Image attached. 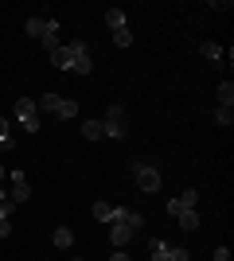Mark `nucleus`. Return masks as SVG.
Instances as JSON below:
<instances>
[{"mask_svg": "<svg viewBox=\"0 0 234 261\" xmlns=\"http://www.w3.org/2000/svg\"><path fill=\"white\" fill-rule=\"evenodd\" d=\"M28 35H32V39H39V47H43L47 55L59 47V23H55V20H39V16H35V20H28Z\"/></svg>", "mask_w": 234, "mask_h": 261, "instance_id": "nucleus-1", "label": "nucleus"}, {"mask_svg": "<svg viewBox=\"0 0 234 261\" xmlns=\"http://www.w3.org/2000/svg\"><path fill=\"white\" fill-rule=\"evenodd\" d=\"M101 129L110 141H125L129 137V121H125V106H110L106 109V117H101Z\"/></svg>", "mask_w": 234, "mask_h": 261, "instance_id": "nucleus-2", "label": "nucleus"}, {"mask_svg": "<svg viewBox=\"0 0 234 261\" xmlns=\"http://www.w3.org/2000/svg\"><path fill=\"white\" fill-rule=\"evenodd\" d=\"M35 106L43 109V113H51V117H59V121H70L78 113V101H67V98H59V94H43Z\"/></svg>", "mask_w": 234, "mask_h": 261, "instance_id": "nucleus-3", "label": "nucleus"}, {"mask_svg": "<svg viewBox=\"0 0 234 261\" xmlns=\"http://www.w3.org/2000/svg\"><path fill=\"white\" fill-rule=\"evenodd\" d=\"M133 184L145 191V195H156L160 191V172L152 164H133Z\"/></svg>", "mask_w": 234, "mask_h": 261, "instance_id": "nucleus-4", "label": "nucleus"}, {"mask_svg": "<svg viewBox=\"0 0 234 261\" xmlns=\"http://www.w3.org/2000/svg\"><path fill=\"white\" fill-rule=\"evenodd\" d=\"M67 51H70V74H90V70H94V59H90V47L82 43V39L67 43Z\"/></svg>", "mask_w": 234, "mask_h": 261, "instance_id": "nucleus-5", "label": "nucleus"}, {"mask_svg": "<svg viewBox=\"0 0 234 261\" xmlns=\"http://www.w3.org/2000/svg\"><path fill=\"white\" fill-rule=\"evenodd\" d=\"M16 117H20V125L28 133H39V106H35V98H20L16 101Z\"/></svg>", "mask_w": 234, "mask_h": 261, "instance_id": "nucleus-6", "label": "nucleus"}, {"mask_svg": "<svg viewBox=\"0 0 234 261\" xmlns=\"http://www.w3.org/2000/svg\"><path fill=\"white\" fill-rule=\"evenodd\" d=\"M8 175H12V203L20 207V203L32 199V184H28V175H23L20 168H8Z\"/></svg>", "mask_w": 234, "mask_h": 261, "instance_id": "nucleus-7", "label": "nucleus"}, {"mask_svg": "<svg viewBox=\"0 0 234 261\" xmlns=\"http://www.w3.org/2000/svg\"><path fill=\"white\" fill-rule=\"evenodd\" d=\"M195 203H199V195H195V191H184L179 199H168L164 211L168 215H179V211H195Z\"/></svg>", "mask_w": 234, "mask_h": 261, "instance_id": "nucleus-8", "label": "nucleus"}, {"mask_svg": "<svg viewBox=\"0 0 234 261\" xmlns=\"http://www.w3.org/2000/svg\"><path fill=\"white\" fill-rule=\"evenodd\" d=\"M110 242H113V250H125V246H129V238H133L137 230L133 226H125V222H110Z\"/></svg>", "mask_w": 234, "mask_h": 261, "instance_id": "nucleus-9", "label": "nucleus"}, {"mask_svg": "<svg viewBox=\"0 0 234 261\" xmlns=\"http://www.w3.org/2000/svg\"><path fill=\"white\" fill-rule=\"evenodd\" d=\"M148 257L152 261H172V246L160 238H148Z\"/></svg>", "mask_w": 234, "mask_h": 261, "instance_id": "nucleus-10", "label": "nucleus"}, {"mask_svg": "<svg viewBox=\"0 0 234 261\" xmlns=\"http://www.w3.org/2000/svg\"><path fill=\"white\" fill-rule=\"evenodd\" d=\"M113 222H125V226L141 230V226H145V215H141V211H125V207H117V218H113Z\"/></svg>", "mask_w": 234, "mask_h": 261, "instance_id": "nucleus-11", "label": "nucleus"}, {"mask_svg": "<svg viewBox=\"0 0 234 261\" xmlns=\"http://www.w3.org/2000/svg\"><path fill=\"white\" fill-rule=\"evenodd\" d=\"M94 218H98V222H113V218H117V207L106 203V199H98V203H94Z\"/></svg>", "mask_w": 234, "mask_h": 261, "instance_id": "nucleus-12", "label": "nucleus"}, {"mask_svg": "<svg viewBox=\"0 0 234 261\" xmlns=\"http://www.w3.org/2000/svg\"><path fill=\"white\" fill-rule=\"evenodd\" d=\"M82 137H86V141H101V137H106V129H101V121H98V117L82 121Z\"/></svg>", "mask_w": 234, "mask_h": 261, "instance_id": "nucleus-13", "label": "nucleus"}, {"mask_svg": "<svg viewBox=\"0 0 234 261\" xmlns=\"http://www.w3.org/2000/svg\"><path fill=\"white\" fill-rule=\"evenodd\" d=\"M176 222H179V230H188V234H195V230H199V215H195V211H179Z\"/></svg>", "mask_w": 234, "mask_h": 261, "instance_id": "nucleus-14", "label": "nucleus"}, {"mask_svg": "<svg viewBox=\"0 0 234 261\" xmlns=\"http://www.w3.org/2000/svg\"><path fill=\"white\" fill-rule=\"evenodd\" d=\"M55 246H59V250H70V246H74V230H70V226H59L55 230Z\"/></svg>", "mask_w": 234, "mask_h": 261, "instance_id": "nucleus-15", "label": "nucleus"}, {"mask_svg": "<svg viewBox=\"0 0 234 261\" xmlns=\"http://www.w3.org/2000/svg\"><path fill=\"white\" fill-rule=\"evenodd\" d=\"M51 63H55L59 70H70V51H67V47H63V43H59L55 51H51Z\"/></svg>", "mask_w": 234, "mask_h": 261, "instance_id": "nucleus-16", "label": "nucleus"}, {"mask_svg": "<svg viewBox=\"0 0 234 261\" xmlns=\"http://www.w3.org/2000/svg\"><path fill=\"white\" fill-rule=\"evenodd\" d=\"M106 23H110V32H117V28H129L121 8H110V12H106Z\"/></svg>", "mask_w": 234, "mask_h": 261, "instance_id": "nucleus-17", "label": "nucleus"}, {"mask_svg": "<svg viewBox=\"0 0 234 261\" xmlns=\"http://www.w3.org/2000/svg\"><path fill=\"white\" fill-rule=\"evenodd\" d=\"M113 47H133V32H129V28H117V32H113Z\"/></svg>", "mask_w": 234, "mask_h": 261, "instance_id": "nucleus-18", "label": "nucleus"}, {"mask_svg": "<svg viewBox=\"0 0 234 261\" xmlns=\"http://www.w3.org/2000/svg\"><path fill=\"white\" fill-rule=\"evenodd\" d=\"M215 121L230 129V125H234V109H230V106H219V109H215Z\"/></svg>", "mask_w": 234, "mask_h": 261, "instance_id": "nucleus-19", "label": "nucleus"}, {"mask_svg": "<svg viewBox=\"0 0 234 261\" xmlns=\"http://www.w3.org/2000/svg\"><path fill=\"white\" fill-rule=\"evenodd\" d=\"M0 144L16 148V137H12V129H8V121H4V117H0Z\"/></svg>", "mask_w": 234, "mask_h": 261, "instance_id": "nucleus-20", "label": "nucleus"}, {"mask_svg": "<svg viewBox=\"0 0 234 261\" xmlns=\"http://www.w3.org/2000/svg\"><path fill=\"white\" fill-rule=\"evenodd\" d=\"M219 101H223V106L234 101V82H223V86H219Z\"/></svg>", "mask_w": 234, "mask_h": 261, "instance_id": "nucleus-21", "label": "nucleus"}, {"mask_svg": "<svg viewBox=\"0 0 234 261\" xmlns=\"http://www.w3.org/2000/svg\"><path fill=\"white\" fill-rule=\"evenodd\" d=\"M199 51H203V59H223V47L219 43H203Z\"/></svg>", "mask_w": 234, "mask_h": 261, "instance_id": "nucleus-22", "label": "nucleus"}, {"mask_svg": "<svg viewBox=\"0 0 234 261\" xmlns=\"http://www.w3.org/2000/svg\"><path fill=\"white\" fill-rule=\"evenodd\" d=\"M215 261H230V250H226V246H219V250H215Z\"/></svg>", "mask_w": 234, "mask_h": 261, "instance_id": "nucleus-23", "label": "nucleus"}, {"mask_svg": "<svg viewBox=\"0 0 234 261\" xmlns=\"http://www.w3.org/2000/svg\"><path fill=\"white\" fill-rule=\"evenodd\" d=\"M8 234H12V222H8V218H0V238H8Z\"/></svg>", "mask_w": 234, "mask_h": 261, "instance_id": "nucleus-24", "label": "nucleus"}, {"mask_svg": "<svg viewBox=\"0 0 234 261\" xmlns=\"http://www.w3.org/2000/svg\"><path fill=\"white\" fill-rule=\"evenodd\" d=\"M110 261H133V257H129V253H125V250H117V253H113Z\"/></svg>", "mask_w": 234, "mask_h": 261, "instance_id": "nucleus-25", "label": "nucleus"}, {"mask_svg": "<svg viewBox=\"0 0 234 261\" xmlns=\"http://www.w3.org/2000/svg\"><path fill=\"white\" fill-rule=\"evenodd\" d=\"M8 215H12V211H8V207H0V218H8Z\"/></svg>", "mask_w": 234, "mask_h": 261, "instance_id": "nucleus-26", "label": "nucleus"}, {"mask_svg": "<svg viewBox=\"0 0 234 261\" xmlns=\"http://www.w3.org/2000/svg\"><path fill=\"white\" fill-rule=\"evenodd\" d=\"M0 179H4V164H0Z\"/></svg>", "mask_w": 234, "mask_h": 261, "instance_id": "nucleus-27", "label": "nucleus"}, {"mask_svg": "<svg viewBox=\"0 0 234 261\" xmlns=\"http://www.w3.org/2000/svg\"><path fill=\"white\" fill-rule=\"evenodd\" d=\"M4 148H8V144H0V156H4Z\"/></svg>", "mask_w": 234, "mask_h": 261, "instance_id": "nucleus-28", "label": "nucleus"}]
</instances>
